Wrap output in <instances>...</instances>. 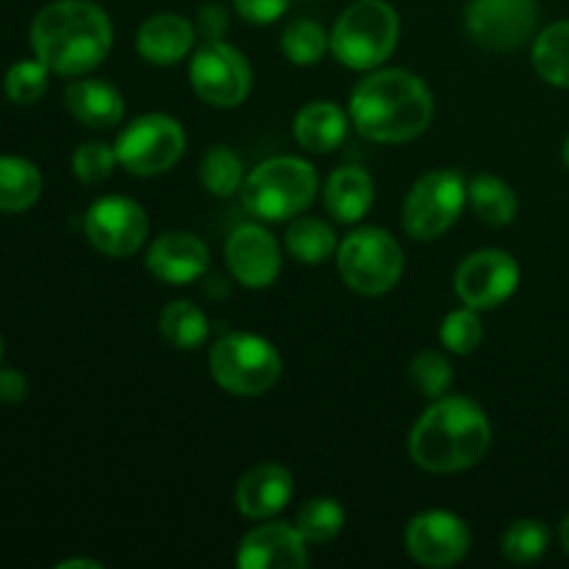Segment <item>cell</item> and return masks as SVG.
<instances>
[{
    "mask_svg": "<svg viewBox=\"0 0 569 569\" xmlns=\"http://www.w3.org/2000/svg\"><path fill=\"white\" fill-rule=\"evenodd\" d=\"M350 117L370 142H411L433 120L431 89L409 70H378L350 94Z\"/></svg>",
    "mask_w": 569,
    "mask_h": 569,
    "instance_id": "cell-1",
    "label": "cell"
},
{
    "mask_svg": "<svg viewBox=\"0 0 569 569\" xmlns=\"http://www.w3.org/2000/svg\"><path fill=\"white\" fill-rule=\"evenodd\" d=\"M111 39L109 14L92 0H56L31 22L33 53L59 76H83L103 64Z\"/></svg>",
    "mask_w": 569,
    "mask_h": 569,
    "instance_id": "cell-2",
    "label": "cell"
},
{
    "mask_svg": "<svg viewBox=\"0 0 569 569\" xmlns=\"http://www.w3.org/2000/svg\"><path fill=\"white\" fill-rule=\"evenodd\" d=\"M492 445V422L470 398H439L417 420L409 453L428 472H461L476 467Z\"/></svg>",
    "mask_w": 569,
    "mask_h": 569,
    "instance_id": "cell-3",
    "label": "cell"
},
{
    "mask_svg": "<svg viewBox=\"0 0 569 569\" xmlns=\"http://www.w3.org/2000/svg\"><path fill=\"white\" fill-rule=\"evenodd\" d=\"M317 194V172L298 156L261 161L242 181V203L259 220L283 222L298 217Z\"/></svg>",
    "mask_w": 569,
    "mask_h": 569,
    "instance_id": "cell-4",
    "label": "cell"
},
{
    "mask_svg": "<svg viewBox=\"0 0 569 569\" xmlns=\"http://www.w3.org/2000/svg\"><path fill=\"white\" fill-rule=\"evenodd\" d=\"M398 39V11L387 0H356L333 26L331 50L350 70H372L392 56Z\"/></svg>",
    "mask_w": 569,
    "mask_h": 569,
    "instance_id": "cell-5",
    "label": "cell"
},
{
    "mask_svg": "<svg viewBox=\"0 0 569 569\" xmlns=\"http://www.w3.org/2000/svg\"><path fill=\"white\" fill-rule=\"evenodd\" d=\"M209 367L214 381L239 398L270 392L281 378V356L256 333H226L211 348Z\"/></svg>",
    "mask_w": 569,
    "mask_h": 569,
    "instance_id": "cell-6",
    "label": "cell"
},
{
    "mask_svg": "<svg viewBox=\"0 0 569 569\" xmlns=\"http://www.w3.org/2000/svg\"><path fill=\"white\" fill-rule=\"evenodd\" d=\"M339 272L359 295H387L403 276V248L383 228H359L339 244Z\"/></svg>",
    "mask_w": 569,
    "mask_h": 569,
    "instance_id": "cell-7",
    "label": "cell"
},
{
    "mask_svg": "<svg viewBox=\"0 0 569 569\" xmlns=\"http://www.w3.org/2000/svg\"><path fill=\"white\" fill-rule=\"evenodd\" d=\"M467 200V183L456 170L426 172L409 189L403 203V228L411 239L431 242L439 239L456 220Z\"/></svg>",
    "mask_w": 569,
    "mask_h": 569,
    "instance_id": "cell-8",
    "label": "cell"
},
{
    "mask_svg": "<svg viewBox=\"0 0 569 569\" xmlns=\"http://www.w3.org/2000/svg\"><path fill=\"white\" fill-rule=\"evenodd\" d=\"M187 148V133L181 122L167 114L137 117L114 144L117 164L133 176H161L172 170Z\"/></svg>",
    "mask_w": 569,
    "mask_h": 569,
    "instance_id": "cell-9",
    "label": "cell"
},
{
    "mask_svg": "<svg viewBox=\"0 0 569 569\" xmlns=\"http://www.w3.org/2000/svg\"><path fill=\"white\" fill-rule=\"evenodd\" d=\"M189 81H192L198 98H203L209 106L233 109L248 98L253 72H250L244 53L217 39V42H206L194 50L192 61H189Z\"/></svg>",
    "mask_w": 569,
    "mask_h": 569,
    "instance_id": "cell-10",
    "label": "cell"
},
{
    "mask_svg": "<svg viewBox=\"0 0 569 569\" xmlns=\"http://www.w3.org/2000/svg\"><path fill=\"white\" fill-rule=\"evenodd\" d=\"M537 22V0H472L467 9L470 37L495 53L520 50L533 37Z\"/></svg>",
    "mask_w": 569,
    "mask_h": 569,
    "instance_id": "cell-11",
    "label": "cell"
},
{
    "mask_svg": "<svg viewBox=\"0 0 569 569\" xmlns=\"http://www.w3.org/2000/svg\"><path fill=\"white\" fill-rule=\"evenodd\" d=\"M148 214L139 203L131 198H120V194H109L89 206L87 217H83V231L87 239L106 256L114 259H126L133 256L148 239Z\"/></svg>",
    "mask_w": 569,
    "mask_h": 569,
    "instance_id": "cell-12",
    "label": "cell"
},
{
    "mask_svg": "<svg viewBox=\"0 0 569 569\" xmlns=\"http://www.w3.org/2000/svg\"><path fill=\"white\" fill-rule=\"evenodd\" d=\"M520 267L506 250H478L467 256L456 270V295L472 309H498L515 295Z\"/></svg>",
    "mask_w": 569,
    "mask_h": 569,
    "instance_id": "cell-13",
    "label": "cell"
},
{
    "mask_svg": "<svg viewBox=\"0 0 569 569\" xmlns=\"http://www.w3.org/2000/svg\"><path fill=\"white\" fill-rule=\"evenodd\" d=\"M470 528L450 511H422L406 528V548L422 567H453L470 553Z\"/></svg>",
    "mask_w": 569,
    "mask_h": 569,
    "instance_id": "cell-14",
    "label": "cell"
},
{
    "mask_svg": "<svg viewBox=\"0 0 569 569\" xmlns=\"http://www.w3.org/2000/svg\"><path fill=\"white\" fill-rule=\"evenodd\" d=\"M226 259L233 278L248 289H267L281 272V248L261 226H239L228 237Z\"/></svg>",
    "mask_w": 569,
    "mask_h": 569,
    "instance_id": "cell-15",
    "label": "cell"
},
{
    "mask_svg": "<svg viewBox=\"0 0 569 569\" xmlns=\"http://www.w3.org/2000/svg\"><path fill=\"white\" fill-rule=\"evenodd\" d=\"M237 565L242 569H300L309 565L303 533L287 522L259 526L239 542Z\"/></svg>",
    "mask_w": 569,
    "mask_h": 569,
    "instance_id": "cell-16",
    "label": "cell"
},
{
    "mask_svg": "<svg viewBox=\"0 0 569 569\" xmlns=\"http://www.w3.org/2000/svg\"><path fill=\"white\" fill-rule=\"evenodd\" d=\"M148 270L153 272L159 281L172 283V287H187V283L198 281L209 270V248L203 239L187 231H170L161 233L148 250L144 259Z\"/></svg>",
    "mask_w": 569,
    "mask_h": 569,
    "instance_id": "cell-17",
    "label": "cell"
},
{
    "mask_svg": "<svg viewBox=\"0 0 569 569\" xmlns=\"http://www.w3.org/2000/svg\"><path fill=\"white\" fill-rule=\"evenodd\" d=\"M292 472L281 465H259L237 483V509L250 520H264L287 509L292 500Z\"/></svg>",
    "mask_w": 569,
    "mask_h": 569,
    "instance_id": "cell-18",
    "label": "cell"
},
{
    "mask_svg": "<svg viewBox=\"0 0 569 569\" xmlns=\"http://www.w3.org/2000/svg\"><path fill=\"white\" fill-rule=\"evenodd\" d=\"M194 48V26L181 14L161 11L148 17L137 33V50L148 64L170 67L187 59Z\"/></svg>",
    "mask_w": 569,
    "mask_h": 569,
    "instance_id": "cell-19",
    "label": "cell"
},
{
    "mask_svg": "<svg viewBox=\"0 0 569 569\" xmlns=\"http://www.w3.org/2000/svg\"><path fill=\"white\" fill-rule=\"evenodd\" d=\"M64 106L87 128H111L126 114L122 94L111 83L100 81V78L72 81L64 89Z\"/></svg>",
    "mask_w": 569,
    "mask_h": 569,
    "instance_id": "cell-20",
    "label": "cell"
},
{
    "mask_svg": "<svg viewBox=\"0 0 569 569\" xmlns=\"http://www.w3.org/2000/svg\"><path fill=\"white\" fill-rule=\"evenodd\" d=\"M295 137L309 153H331L348 137V114L337 103L315 100L295 117Z\"/></svg>",
    "mask_w": 569,
    "mask_h": 569,
    "instance_id": "cell-21",
    "label": "cell"
},
{
    "mask_svg": "<svg viewBox=\"0 0 569 569\" xmlns=\"http://www.w3.org/2000/svg\"><path fill=\"white\" fill-rule=\"evenodd\" d=\"M376 200V183L361 167H339L326 183V206L339 222H359Z\"/></svg>",
    "mask_w": 569,
    "mask_h": 569,
    "instance_id": "cell-22",
    "label": "cell"
},
{
    "mask_svg": "<svg viewBox=\"0 0 569 569\" xmlns=\"http://www.w3.org/2000/svg\"><path fill=\"white\" fill-rule=\"evenodd\" d=\"M42 194V176L37 164L20 156H0V211L20 214Z\"/></svg>",
    "mask_w": 569,
    "mask_h": 569,
    "instance_id": "cell-23",
    "label": "cell"
},
{
    "mask_svg": "<svg viewBox=\"0 0 569 569\" xmlns=\"http://www.w3.org/2000/svg\"><path fill=\"white\" fill-rule=\"evenodd\" d=\"M467 198H470V206L478 214V220L495 228L509 226L517 217V209H520L515 189L506 181H500L498 176H492V172H481V176L472 178L467 183Z\"/></svg>",
    "mask_w": 569,
    "mask_h": 569,
    "instance_id": "cell-24",
    "label": "cell"
},
{
    "mask_svg": "<svg viewBox=\"0 0 569 569\" xmlns=\"http://www.w3.org/2000/svg\"><path fill=\"white\" fill-rule=\"evenodd\" d=\"M159 331L172 348L198 350L209 339V320H206L203 309H198L189 300H172L161 311Z\"/></svg>",
    "mask_w": 569,
    "mask_h": 569,
    "instance_id": "cell-25",
    "label": "cell"
},
{
    "mask_svg": "<svg viewBox=\"0 0 569 569\" xmlns=\"http://www.w3.org/2000/svg\"><path fill=\"white\" fill-rule=\"evenodd\" d=\"M533 67L542 81L569 89V20L553 22L539 33L533 42Z\"/></svg>",
    "mask_w": 569,
    "mask_h": 569,
    "instance_id": "cell-26",
    "label": "cell"
},
{
    "mask_svg": "<svg viewBox=\"0 0 569 569\" xmlns=\"http://www.w3.org/2000/svg\"><path fill=\"white\" fill-rule=\"evenodd\" d=\"M287 250L300 264H322L337 250V233L317 217H300L287 228Z\"/></svg>",
    "mask_w": 569,
    "mask_h": 569,
    "instance_id": "cell-27",
    "label": "cell"
},
{
    "mask_svg": "<svg viewBox=\"0 0 569 569\" xmlns=\"http://www.w3.org/2000/svg\"><path fill=\"white\" fill-rule=\"evenodd\" d=\"M328 48H331V39H328L326 28L315 20H295L281 37L283 56L298 67H311L322 61Z\"/></svg>",
    "mask_w": 569,
    "mask_h": 569,
    "instance_id": "cell-28",
    "label": "cell"
},
{
    "mask_svg": "<svg viewBox=\"0 0 569 569\" xmlns=\"http://www.w3.org/2000/svg\"><path fill=\"white\" fill-rule=\"evenodd\" d=\"M200 181L214 198H228L242 187V159L226 144H214L206 150L200 161Z\"/></svg>",
    "mask_w": 569,
    "mask_h": 569,
    "instance_id": "cell-29",
    "label": "cell"
},
{
    "mask_svg": "<svg viewBox=\"0 0 569 569\" xmlns=\"http://www.w3.org/2000/svg\"><path fill=\"white\" fill-rule=\"evenodd\" d=\"M295 528L303 533L306 542H331V539L339 537V531L345 528V509L339 506V500L333 498H315L298 511Z\"/></svg>",
    "mask_w": 569,
    "mask_h": 569,
    "instance_id": "cell-30",
    "label": "cell"
},
{
    "mask_svg": "<svg viewBox=\"0 0 569 569\" xmlns=\"http://www.w3.org/2000/svg\"><path fill=\"white\" fill-rule=\"evenodd\" d=\"M550 531L542 520H517L503 533V556L515 565H533L545 556Z\"/></svg>",
    "mask_w": 569,
    "mask_h": 569,
    "instance_id": "cell-31",
    "label": "cell"
},
{
    "mask_svg": "<svg viewBox=\"0 0 569 569\" xmlns=\"http://www.w3.org/2000/svg\"><path fill=\"white\" fill-rule=\"evenodd\" d=\"M48 67L42 61H17L3 78V92L11 103L31 106L48 92Z\"/></svg>",
    "mask_w": 569,
    "mask_h": 569,
    "instance_id": "cell-32",
    "label": "cell"
},
{
    "mask_svg": "<svg viewBox=\"0 0 569 569\" xmlns=\"http://www.w3.org/2000/svg\"><path fill=\"white\" fill-rule=\"evenodd\" d=\"M411 383H415V389L420 395H426V398H445V392L450 389V383H453V367H450V361L445 359L442 353H437V350H422V353H417L415 359H411Z\"/></svg>",
    "mask_w": 569,
    "mask_h": 569,
    "instance_id": "cell-33",
    "label": "cell"
},
{
    "mask_svg": "<svg viewBox=\"0 0 569 569\" xmlns=\"http://www.w3.org/2000/svg\"><path fill=\"white\" fill-rule=\"evenodd\" d=\"M439 339L453 353H472L483 342V322L478 317V309L465 306V309L450 311L439 328Z\"/></svg>",
    "mask_w": 569,
    "mask_h": 569,
    "instance_id": "cell-34",
    "label": "cell"
},
{
    "mask_svg": "<svg viewBox=\"0 0 569 569\" xmlns=\"http://www.w3.org/2000/svg\"><path fill=\"white\" fill-rule=\"evenodd\" d=\"M117 164L114 148L103 142H87L72 156V172L81 183H103Z\"/></svg>",
    "mask_w": 569,
    "mask_h": 569,
    "instance_id": "cell-35",
    "label": "cell"
},
{
    "mask_svg": "<svg viewBox=\"0 0 569 569\" xmlns=\"http://www.w3.org/2000/svg\"><path fill=\"white\" fill-rule=\"evenodd\" d=\"M233 9L242 20L253 22V26H267L289 9V0H233Z\"/></svg>",
    "mask_w": 569,
    "mask_h": 569,
    "instance_id": "cell-36",
    "label": "cell"
},
{
    "mask_svg": "<svg viewBox=\"0 0 569 569\" xmlns=\"http://www.w3.org/2000/svg\"><path fill=\"white\" fill-rule=\"evenodd\" d=\"M228 26H231V20H228L226 6L206 3L203 9L198 11V31L203 33L206 42H217V39L226 37Z\"/></svg>",
    "mask_w": 569,
    "mask_h": 569,
    "instance_id": "cell-37",
    "label": "cell"
},
{
    "mask_svg": "<svg viewBox=\"0 0 569 569\" xmlns=\"http://www.w3.org/2000/svg\"><path fill=\"white\" fill-rule=\"evenodd\" d=\"M28 395V381L17 370H0V403H22Z\"/></svg>",
    "mask_w": 569,
    "mask_h": 569,
    "instance_id": "cell-38",
    "label": "cell"
},
{
    "mask_svg": "<svg viewBox=\"0 0 569 569\" xmlns=\"http://www.w3.org/2000/svg\"><path fill=\"white\" fill-rule=\"evenodd\" d=\"M76 567H87V569H100L98 561H89V559H67L59 561V569H76Z\"/></svg>",
    "mask_w": 569,
    "mask_h": 569,
    "instance_id": "cell-39",
    "label": "cell"
},
{
    "mask_svg": "<svg viewBox=\"0 0 569 569\" xmlns=\"http://www.w3.org/2000/svg\"><path fill=\"white\" fill-rule=\"evenodd\" d=\"M561 545H565V550L569 553V515L565 517V522H561Z\"/></svg>",
    "mask_w": 569,
    "mask_h": 569,
    "instance_id": "cell-40",
    "label": "cell"
},
{
    "mask_svg": "<svg viewBox=\"0 0 569 569\" xmlns=\"http://www.w3.org/2000/svg\"><path fill=\"white\" fill-rule=\"evenodd\" d=\"M565 164H567V170H569V137H567V142H565Z\"/></svg>",
    "mask_w": 569,
    "mask_h": 569,
    "instance_id": "cell-41",
    "label": "cell"
},
{
    "mask_svg": "<svg viewBox=\"0 0 569 569\" xmlns=\"http://www.w3.org/2000/svg\"><path fill=\"white\" fill-rule=\"evenodd\" d=\"M0 361H3V339H0Z\"/></svg>",
    "mask_w": 569,
    "mask_h": 569,
    "instance_id": "cell-42",
    "label": "cell"
}]
</instances>
